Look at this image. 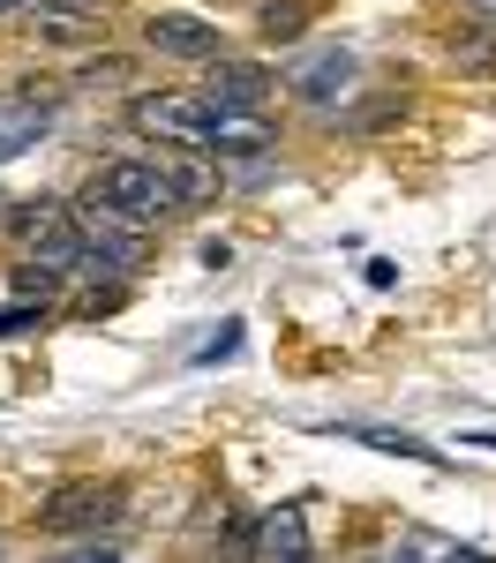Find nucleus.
<instances>
[{
    "label": "nucleus",
    "mask_w": 496,
    "mask_h": 563,
    "mask_svg": "<svg viewBox=\"0 0 496 563\" xmlns=\"http://www.w3.org/2000/svg\"><path fill=\"white\" fill-rule=\"evenodd\" d=\"M68 211H76V233H84V278H90V286H121L135 263L151 256L143 225H135L121 203H106L98 188H90L84 203H68Z\"/></svg>",
    "instance_id": "1"
},
{
    "label": "nucleus",
    "mask_w": 496,
    "mask_h": 563,
    "mask_svg": "<svg viewBox=\"0 0 496 563\" xmlns=\"http://www.w3.org/2000/svg\"><path fill=\"white\" fill-rule=\"evenodd\" d=\"M158 166H166V180H174L180 211H188V203H211V196H219V166H211V158H196V151H180V158H158Z\"/></svg>",
    "instance_id": "12"
},
{
    "label": "nucleus",
    "mask_w": 496,
    "mask_h": 563,
    "mask_svg": "<svg viewBox=\"0 0 496 563\" xmlns=\"http://www.w3.org/2000/svg\"><path fill=\"white\" fill-rule=\"evenodd\" d=\"M316 15H323V0H271L264 15H256V31H264V45H294Z\"/></svg>",
    "instance_id": "13"
},
{
    "label": "nucleus",
    "mask_w": 496,
    "mask_h": 563,
    "mask_svg": "<svg viewBox=\"0 0 496 563\" xmlns=\"http://www.w3.org/2000/svg\"><path fill=\"white\" fill-rule=\"evenodd\" d=\"M233 353H241V323H219L211 346H196V361H233Z\"/></svg>",
    "instance_id": "16"
},
{
    "label": "nucleus",
    "mask_w": 496,
    "mask_h": 563,
    "mask_svg": "<svg viewBox=\"0 0 496 563\" xmlns=\"http://www.w3.org/2000/svg\"><path fill=\"white\" fill-rule=\"evenodd\" d=\"M346 443H368V451H384V459H406V466H444V451L437 443H421V435L406 429H376V421H346Z\"/></svg>",
    "instance_id": "8"
},
{
    "label": "nucleus",
    "mask_w": 496,
    "mask_h": 563,
    "mask_svg": "<svg viewBox=\"0 0 496 563\" xmlns=\"http://www.w3.org/2000/svg\"><path fill=\"white\" fill-rule=\"evenodd\" d=\"M113 519H121V488H106V481H60L38 504V526L53 541H84V533H98Z\"/></svg>",
    "instance_id": "4"
},
{
    "label": "nucleus",
    "mask_w": 496,
    "mask_h": 563,
    "mask_svg": "<svg viewBox=\"0 0 496 563\" xmlns=\"http://www.w3.org/2000/svg\"><path fill=\"white\" fill-rule=\"evenodd\" d=\"M143 38L158 45V53H174V60H219V31L203 15H188V8H158L143 23Z\"/></svg>",
    "instance_id": "7"
},
{
    "label": "nucleus",
    "mask_w": 496,
    "mask_h": 563,
    "mask_svg": "<svg viewBox=\"0 0 496 563\" xmlns=\"http://www.w3.org/2000/svg\"><path fill=\"white\" fill-rule=\"evenodd\" d=\"M90 188H98L106 203H121L135 225H158V218L180 211V196H174V180H166V166H158V158H113V166L90 180Z\"/></svg>",
    "instance_id": "3"
},
{
    "label": "nucleus",
    "mask_w": 496,
    "mask_h": 563,
    "mask_svg": "<svg viewBox=\"0 0 496 563\" xmlns=\"http://www.w3.org/2000/svg\"><path fill=\"white\" fill-rule=\"evenodd\" d=\"M8 218H15V225H8V233H15V249L38 263V271L60 278V271H76V263H84V233H76V211H68V203L38 196V203H15Z\"/></svg>",
    "instance_id": "2"
},
{
    "label": "nucleus",
    "mask_w": 496,
    "mask_h": 563,
    "mask_svg": "<svg viewBox=\"0 0 496 563\" xmlns=\"http://www.w3.org/2000/svg\"><path fill=\"white\" fill-rule=\"evenodd\" d=\"M0 15H23V0H0Z\"/></svg>",
    "instance_id": "20"
},
{
    "label": "nucleus",
    "mask_w": 496,
    "mask_h": 563,
    "mask_svg": "<svg viewBox=\"0 0 496 563\" xmlns=\"http://www.w3.org/2000/svg\"><path fill=\"white\" fill-rule=\"evenodd\" d=\"M135 129L158 135V143H174V151H203V135H211V98L151 90V98H135Z\"/></svg>",
    "instance_id": "5"
},
{
    "label": "nucleus",
    "mask_w": 496,
    "mask_h": 563,
    "mask_svg": "<svg viewBox=\"0 0 496 563\" xmlns=\"http://www.w3.org/2000/svg\"><path fill=\"white\" fill-rule=\"evenodd\" d=\"M459 15H466L474 31H489V38H496V0H459Z\"/></svg>",
    "instance_id": "18"
},
{
    "label": "nucleus",
    "mask_w": 496,
    "mask_h": 563,
    "mask_svg": "<svg viewBox=\"0 0 496 563\" xmlns=\"http://www.w3.org/2000/svg\"><path fill=\"white\" fill-rule=\"evenodd\" d=\"M271 76L256 68V60H211V98H225V106H264Z\"/></svg>",
    "instance_id": "11"
},
{
    "label": "nucleus",
    "mask_w": 496,
    "mask_h": 563,
    "mask_svg": "<svg viewBox=\"0 0 496 563\" xmlns=\"http://www.w3.org/2000/svg\"><path fill=\"white\" fill-rule=\"evenodd\" d=\"M346 84H354V53H339V45H331L323 60H309V68H294V90H301V98H316V106H331Z\"/></svg>",
    "instance_id": "10"
},
{
    "label": "nucleus",
    "mask_w": 496,
    "mask_h": 563,
    "mask_svg": "<svg viewBox=\"0 0 496 563\" xmlns=\"http://www.w3.org/2000/svg\"><path fill=\"white\" fill-rule=\"evenodd\" d=\"M31 31L45 45H84L90 38V15H68V8H31Z\"/></svg>",
    "instance_id": "15"
},
{
    "label": "nucleus",
    "mask_w": 496,
    "mask_h": 563,
    "mask_svg": "<svg viewBox=\"0 0 496 563\" xmlns=\"http://www.w3.org/2000/svg\"><path fill=\"white\" fill-rule=\"evenodd\" d=\"M203 151H219V158H271L278 151V129H271L264 106H225V98H211V135H203Z\"/></svg>",
    "instance_id": "6"
},
{
    "label": "nucleus",
    "mask_w": 496,
    "mask_h": 563,
    "mask_svg": "<svg viewBox=\"0 0 496 563\" xmlns=\"http://www.w3.org/2000/svg\"><path fill=\"white\" fill-rule=\"evenodd\" d=\"M23 8H68V15H98L106 0H23Z\"/></svg>",
    "instance_id": "19"
},
{
    "label": "nucleus",
    "mask_w": 496,
    "mask_h": 563,
    "mask_svg": "<svg viewBox=\"0 0 496 563\" xmlns=\"http://www.w3.org/2000/svg\"><path fill=\"white\" fill-rule=\"evenodd\" d=\"M45 301H23V308H0V339H15V331H38Z\"/></svg>",
    "instance_id": "17"
},
{
    "label": "nucleus",
    "mask_w": 496,
    "mask_h": 563,
    "mask_svg": "<svg viewBox=\"0 0 496 563\" xmlns=\"http://www.w3.org/2000/svg\"><path fill=\"white\" fill-rule=\"evenodd\" d=\"M256 556H309V533H301V519L294 511H271V519H256Z\"/></svg>",
    "instance_id": "14"
},
{
    "label": "nucleus",
    "mask_w": 496,
    "mask_h": 563,
    "mask_svg": "<svg viewBox=\"0 0 496 563\" xmlns=\"http://www.w3.org/2000/svg\"><path fill=\"white\" fill-rule=\"evenodd\" d=\"M45 129H53V106H38V98H8V106H0V166L23 158Z\"/></svg>",
    "instance_id": "9"
}]
</instances>
